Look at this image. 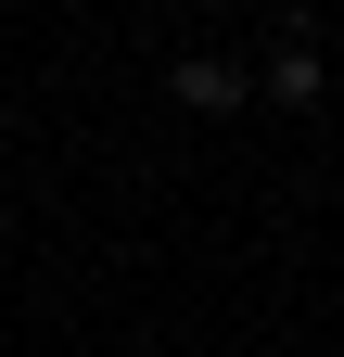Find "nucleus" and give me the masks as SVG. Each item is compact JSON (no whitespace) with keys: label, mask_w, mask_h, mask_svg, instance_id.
I'll return each instance as SVG.
<instances>
[{"label":"nucleus","mask_w":344,"mask_h":357,"mask_svg":"<svg viewBox=\"0 0 344 357\" xmlns=\"http://www.w3.org/2000/svg\"><path fill=\"white\" fill-rule=\"evenodd\" d=\"M179 102H191V115H230L242 77H230V64H179Z\"/></svg>","instance_id":"2"},{"label":"nucleus","mask_w":344,"mask_h":357,"mask_svg":"<svg viewBox=\"0 0 344 357\" xmlns=\"http://www.w3.org/2000/svg\"><path fill=\"white\" fill-rule=\"evenodd\" d=\"M268 89H281V102H319V52H306V38H281V52H268Z\"/></svg>","instance_id":"1"}]
</instances>
